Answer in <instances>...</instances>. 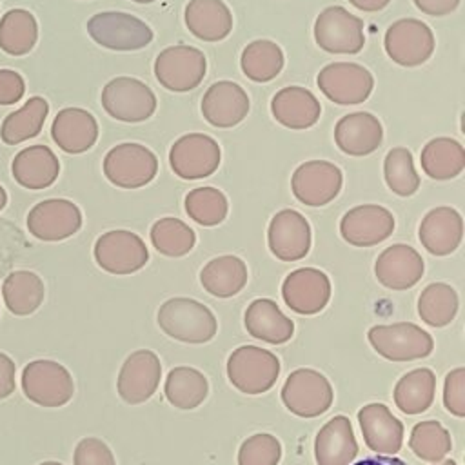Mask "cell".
I'll use <instances>...</instances> for the list:
<instances>
[{
	"label": "cell",
	"instance_id": "obj_6",
	"mask_svg": "<svg viewBox=\"0 0 465 465\" xmlns=\"http://www.w3.org/2000/svg\"><path fill=\"white\" fill-rule=\"evenodd\" d=\"M367 338L372 349L391 361L420 360L434 349L432 336L411 322L374 325L369 329Z\"/></svg>",
	"mask_w": 465,
	"mask_h": 465
},
{
	"label": "cell",
	"instance_id": "obj_56",
	"mask_svg": "<svg viewBox=\"0 0 465 465\" xmlns=\"http://www.w3.org/2000/svg\"><path fill=\"white\" fill-rule=\"evenodd\" d=\"M136 4H151V2H156V0H133Z\"/></svg>",
	"mask_w": 465,
	"mask_h": 465
},
{
	"label": "cell",
	"instance_id": "obj_32",
	"mask_svg": "<svg viewBox=\"0 0 465 465\" xmlns=\"http://www.w3.org/2000/svg\"><path fill=\"white\" fill-rule=\"evenodd\" d=\"M202 287L218 298H231L238 294L247 283V265L242 258L225 254L203 265L200 271Z\"/></svg>",
	"mask_w": 465,
	"mask_h": 465
},
{
	"label": "cell",
	"instance_id": "obj_13",
	"mask_svg": "<svg viewBox=\"0 0 465 465\" xmlns=\"http://www.w3.org/2000/svg\"><path fill=\"white\" fill-rule=\"evenodd\" d=\"M220 145L203 133H189L178 138L169 153V163L176 176L200 180L211 176L220 165Z\"/></svg>",
	"mask_w": 465,
	"mask_h": 465
},
{
	"label": "cell",
	"instance_id": "obj_2",
	"mask_svg": "<svg viewBox=\"0 0 465 465\" xmlns=\"http://www.w3.org/2000/svg\"><path fill=\"white\" fill-rule=\"evenodd\" d=\"M280 360L256 345L234 349L227 360L229 381L243 394L267 392L278 380Z\"/></svg>",
	"mask_w": 465,
	"mask_h": 465
},
{
	"label": "cell",
	"instance_id": "obj_51",
	"mask_svg": "<svg viewBox=\"0 0 465 465\" xmlns=\"http://www.w3.org/2000/svg\"><path fill=\"white\" fill-rule=\"evenodd\" d=\"M354 465H407L403 460L400 458H392V456H372V458H363L360 461H356Z\"/></svg>",
	"mask_w": 465,
	"mask_h": 465
},
{
	"label": "cell",
	"instance_id": "obj_42",
	"mask_svg": "<svg viewBox=\"0 0 465 465\" xmlns=\"http://www.w3.org/2000/svg\"><path fill=\"white\" fill-rule=\"evenodd\" d=\"M409 447L420 460L438 463L450 452L452 441L449 430L440 421L425 420L412 427Z\"/></svg>",
	"mask_w": 465,
	"mask_h": 465
},
{
	"label": "cell",
	"instance_id": "obj_11",
	"mask_svg": "<svg viewBox=\"0 0 465 465\" xmlns=\"http://www.w3.org/2000/svg\"><path fill=\"white\" fill-rule=\"evenodd\" d=\"M430 27L418 18H400L385 33V51L392 62L403 67H416L427 62L434 51Z\"/></svg>",
	"mask_w": 465,
	"mask_h": 465
},
{
	"label": "cell",
	"instance_id": "obj_23",
	"mask_svg": "<svg viewBox=\"0 0 465 465\" xmlns=\"http://www.w3.org/2000/svg\"><path fill=\"white\" fill-rule=\"evenodd\" d=\"M365 445L378 454H396L403 443V423L383 403H367L358 411Z\"/></svg>",
	"mask_w": 465,
	"mask_h": 465
},
{
	"label": "cell",
	"instance_id": "obj_46",
	"mask_svg": "<svg viewBox=\"0 0 465 465\" xmlns=\"http://www.w3.org/2000/svg\"><path fill=\"white\" fill-rule=\"evenodd\" d=\"M73 461L74 465H116L111 449L98 438L80 440L74 449Z\"/></svg>",
	"mask_w": 465,
	"mask_h": 465
},
{
	"label": "cell",
	"instance_id": "obj_45",
	"mask_svg": "<svg viewBox=\"0 0 465 465\" xmlns=\"http://www.w3.org/2000/svg\"><path fill=\"white\" fill-rule=\"evenodd\" d=\"M282 445L276 436L260 432L252 434L240 445L238 465H278Z\"/></svg>",
	"mask_w": 465,
	"mask_h": 465
},
{
	"label": "cell",
	"instance_id": "obj_36",
	"mask_svg": "<svg viewBox=\"0 0 465 465\" xmlns=\"http://www.w3.org/2000/svg\"><path fill=\"white\" fill-rule=\"evenodd\" d=\"M436 376L430 369L421 367L403 374L394 387V403L403 414H420L434 400Z\"/></svg>",
	"mask_w": 465,
	"mask_h": 465
},
{
	"label": "cell",
	"instance_id": "obj_8",
	"mask_svg": "<svg viewBox=\"0 0 465 465\" xmlns=\"http://www.w3.org/2000/svg\"><path fill=\"white\" fill-rule=\"evenodd\" d=\"M332 387L329 380L314 369H296L289 374L282 389V401L300 418H316L332 405Z\"/></svg>",
	"mask_w": 465,
	"mask_h": 465
},
{
	"label": "cell",
	"instance_id": "obj_52",
	"mask_svg": "<svg viewBox=\"0 0 465 465\" xmlns=\"http://www.w3.org/2000/svg\"><path fill=\"white\" fill-rule=\"evenodd\" d=\"M389 2H391V0H349V4H352L356 9H360V11H369V13L380 11V9L387 7Z\"/></svg>",
	"mask_w": 465,
	"mask_h": 465
},
{
	"label": "cell",
	"instance_id": "obj_41",
	"mask_svg": "<svg viewBox=\"0 0 465 465\" xmlns=\"http://www.w3.org/2000/svg\"><path fill=\"white\" fill-rule=\"evenodd\" d=\"M151 242L160 254L176 258L187 254L194 247L196 234L185 222L165 216L153 223Z\"/></svg>",
	"mask_w": 465,
	"mask_h": 465
},
{
	"label": "cell",
	"instance_id": "obj_27",
	"mask_svg": "<svg viewBox=\"0 0 465 465\" xmlns=\"http://www.w3.org/2000/svg\"><path fill=\"white\" fill-rule=\"evenodd\" d=\"M358 454V443L347 416L331 418L316 434L314 458L318 465H351Z\"/></svg>",
	"mask_w": 465,
	"mask_h": 465
},
{
	"label": "cell",
	"instance_id": "obj_35",
	"mask_svg": "<svg viewBox=\"0 0 465 465\" xmlns=\"http://www.w3.org/2000/svg\"><path fill=\"white\" fill-rule=\"evenodd\" d=\"M44 282L33 271H13L2 283V296L9 312L33 314L44 302Z\"/></svg>",
	"mask_w": 465,
	"mask_h": 465
},
{
	"label": "cell",
	"instance_id": "obj_21",
	"mask_svg": "<svg viewBox=\"0 0 465 465\" xmlns=\"http://www.w3.org/2000/svg\"><path fill=\"white\" fill-rule=\"evenodd\" d=\"M425 271L421 254L405 243H394L381 251L374 263V274L381 285L403 291L416 285Z\"/></svg>",
	"mask_w": 465,
	"mask_h": 465
},
{
	"label": "cell",
	"instance_id": "obj_10",
	"mask_svg": "<svg viewBox=\"0 0 465 465\" xmlns=\"http://www.w3.org/2000/svg\"><path fill=\"white\" fill-rule=\"evenodd\" d=\"M314 40L327 53L356 54L365 44L363 22L340 5L325 7L314 22Z\"/></svg>",
	"mask_w": 465,
	"mask_h": 465
},
{
	"label": "cell",
	"instance_id": "obj_25",
	"mask_svg": "<svg viewBox=\"0 0 465 465\" xmlns=\"http://www.w3.org/2000/svg\"><path fill=\"white\" fill-rule=\"evenodd\" d=\"M418 236L430 254L447 256L461 243L463 218L452 207H434L421 218Z\"/></svg>",
	"mask_w": 465,
	"mask_h": 465
},
{
	"label": "cell",
	"instance_id": "obj_24",
	"mask_svg": "<svg viewBox=\"0 0 465 465\" xmlns=\"http://www.w3.org/2000/svg\"><path fill=\"white\" fill-rule=\"evenodd\" d=\"M51 138L64 153H85L98 140L96 118L80 107L60 109L51 124Z\"/></svg>",
	"mask_w": 465,
	"mask_h": 465
},
{
	"label": "cell",
	"instance_id": "obj_49",
	"mask_svg": "<svg viewBox=\"0 0 465 465\" xmlns=\"http://www.w3.org/2000/svg\"><path fill=\"white\" fill-rule=\"evenodd\" d=\"M15 391V361L0 352V400L7 398Z\"/></svg>",
	"mask_w": 465,
	"mask_h": 465
},
{
	"label": "cell",
	"instance_id": "obj_31",
	"mask_svg": "<svg viewBox=\"0 0 465 465\" xmlns=\"http://www.w3.org/2000/svg\"><path fill=\"white\" fill-rule=\"evenodd\" d=\"M243 323L252 338L263 340L267 343H285L294 334V323L287 318L276 302L269 298H258L249 303Z\"/></svg>",
	"mask_w": 465,
	"mask_h": 465
},
{
	"label": "cell",
	"instance_id": "obj_17",
	"mask_svg": "<svg viewBox=\"0 0 465 465\" xmlns=\"http://www.w3.org/2000/svg\"><path fill=\"white\" fill-rule=\"evenodd\" d=\"M282 296L287 307L294 312L316 314L331 300V280L320 269L302 267L285 276Z\"/></svg>",
	"mask_w": 465,
	"mask_h": 465
},
{
	"label": "cell",
	"instance_id": "obj_37",
	"mask_svg": "<svg viewBox=\"0 0 465 465\" xmlns=\"http://www.w3.org/2000/svg\"><path fill=\"white\" fill-rule=\"evenodd\" d=\"M38 42V22L27 9H11L0 18V49L11 56L33 51Z\"/></svg>",
	"mask_w": 465,
	"mask_h": 465
},
{
	"label": "cell",
	"instance_id": "obj_26",
	"mask_svg": "<svg viewBox=\"0 0 465 465\" xmlns=\"http://www.w3.org/2000/svg\"><path fill=\"white\" fill-rule=\"evenodd\" d=\"M383 127L372 113L358 111L345 114L334 127V142L341 153L365 156L381 145Z\"/></svg>",
	"mask_w": 465,
	"mask_h": 465
},
{
	"label": "cell",
	"instance_id": "obj_19",
	"mask_svg": "<svg viewBox=\"0 0 465 465\" xmlns=\"http://www.w3.org/2000/svg\"><path fill=\"white\" fill-rule=\"evenodd\" d=\"M394 231V216L389 209L376 203L356 205L340 222L345 242L356 247H372L387 240Z\"/></svg>",
	"mask_w": 465,
	"mask_h": 465
},
{
	"label": "cell",
	"instance_id": "obj_44",
	"mask_svg": "<svg viewBox=\"0 0 465 465\" xmlns=\"http://www.w3.org/2000/svg\"><path fill=\"white\" fill-rule=\"evenodd\" d=\"M387 187L398 196H412L420 187V176L414 169L412 154L407 147H392L383 162Z\"/></svg>",
	"mask_w": 465,
	"mask_h": 465
},
{
	"label": "cell",
	"instance_id": "obj_48",
	"mask_svg": "<svg viewBox=\"0 0 465 465\" xmlns=\"http://www.w3.org/2000/svg\"><path fill=\"white\" fill-rule=\"evenodd\" d=\"M25 82L20 73L13 69H0V105H13L22 100Z\"/></svg>",
	"mask_w": 465,
	"mask_h": 465
},
{
	"label": "cell",
	"instance_id": "obj_33",
	"mask_svg": "<svg viewBox=\"0 0 465 465\" xmlns=\"http://www.w3.org/2000/svg\"><path fill=\"white\" fill-rule=\"evenodd\" d=\"M421 169L432 180H450L465 167V149L454 138H432L420 154Z\"/></svg>",
	"mask_w": 465,
	"mask_h": 465
},
{
	"label": "cell",
	"instance_id": "obj_1",
	"mask_svg": "<svg viewBox=\"0 0 465 465\" xmlns=\"http://www.w3.org/2000/svg\"><path fill=\"white\" fill-rule=\"evenodd\" d=\"M160 329L183 343H205L214 338L218 323L209 307L193 298H169L158 309Z\"/></svg>",
	"mask_w": 465,
	"mask_h": 465
},
{
	"label": "cell",
	"instance_id": "obj_12",
	"mask_svg": "<svg viewBox=\"0 0 465 465\" xmlns=\"http://www.w3.org/2000/svg\"><path fill=\"white\" fill-rule=\"evenodd\" d=\"M93 252L98 267L111 274L136 272L149 260L145 242L138 234L125 229L107 231L98 236Z\"/></svg>",
	"mask_w": 465,
	"mask_h": 465
},
{
	"label": "cell",
	"instance_id": "obj_50",
	"mask_svg": "<svg viewBox=\"0 0 465 465\" xmlns=\"http://www.w3.org/2000/svg\"><path fill=\"white\" fill-rule=\"evenodd\" d=\"M414 4L421 13L430 16H443L452 13L460 5V0H414Z\"/></svg>",
	"mask_w": 465,
	"mask_h": 465
},
{
	"label": "cell",
	"instance_id": "obj_43",
	"mask_svg": "<svg viewBox=\"0 0 465 465\" xmlns=\"http://www.w3.org/2000/svg\"><path fill=\"white\" fill-rule=\"evenodd\" d=\"M185 213L202 227H213L225 220L229 203L225 194L216 187H196L185 196Z\"/></svg>",
	"mask_w": 465,
	"mask_h": 465
},
{
	"label": "cell",
	"instance_id": "obj_34",
	"mask_svg": "<svg viewBox=\"0 0 465 465\" xmlns=\"http://www.w3.org/2000/svg\"><path fill=\"white\" fill-rule=\"evenodd\" d=\"M49 113V104L42 96H31L20 109L9 113L0 125V138L7 145L22 143L40 134Z\"/></svg>",
	"mask_w": 465,
	"mask_h": 465
},
{
	"label": "cell",
	"instance_id": "obj_16",
	"mask_svg": "<svg viewBox=\"0 0 465 465\" xmlns=\"http://www.w3.org/2000/svg\"><path fill=\"white\" fill-rule=\"evenodd\" d=\"M341 171L327 160L303 162L292 173L291 187L298 202L309 207H320L332 202L341 191Z\"/></svg>",
	"mask_w": 465,
	"mask_h": 465
},
{
	"label": "cell",
	"instance_id": "obj_3",
	"mask_svg": "<svg viewBox=\"0 0 465 465\" xmlns=\"http://www.w3.org/2000/svg\"><path fill=\"white\" fill-rule=\"evenodd\" d=\"M89 36L102 47L113 51H134L153 42V29L129 13L105 11L87 20Z\"/></svg>",
	"mask_w": 465,
	"mask_h": 465
},
{
	"label": "cell",
	"instance_id": "obj_28",
	"mask_svg": "<svg viewBox=\"0 0 465 465\" xmlns=\"http://www.w3.org/2000/svg\"><path fill=\"white\" fill-rule=\"evenodd\" d=\"M11 171L16 183L31 191H40L56 182L60 162L47 145H29L15 154Z\"/></svg>",
	"mask_w": 465,
	"mask_h": 465
},
{
	"label": "cell",
	"instance_id": "obj_15",
	"mask_svg": "<svg viewBox=\"0 0 465 465\" xmlns=\"http://www.w3.org/2000/svg\"><path fill=\"white\" fill-rule=\"evenodd\" d=\"M82 227V211L65 198H49L31 207L27 214L29 232L42 242H60Z\"/></svg>",
	"mask_w": 465,
	"mask_h": 465
},
{
	"label": "cell",
	"instance_id": "obj_55",
	"mask_svg": "<svg viewBox=\"0 0 465 465\" xmlns=\"http://www.w3.org/2000/svg\"><path fill=\"white\" fill-rule=\"evenodd\" d=\"M40 465H62L60 461H44V463H40Z\"/></svg>",
	"mask_w": 465,
	"mask_h": 465
},
{
	"label": "cell",
	"instance_id": "obj_30",
	"mask_svg": "<svg viewBox=\"0 0 465 465\" xmlns=\"http://www.w3.org/2000/svg\"><path fill=\"white\" fill-rule=\"evenodd\" d=\"M183 18L189 33L203 42L223 40L232 29V15L222 0H189Z\"/></svg>",
	"mask_w": 465,
	"mask_h": 465
},
{
	"label": "cell",
	"instance_id": "obj_18",
	"mask_svg": "<svg viewBox=\"0 0 465 465\" xmlns=\"http://www.w3.org/2000/svg\"><path fill=\"white\" fill-rule=\"evenodd\" d=\"M162 365L153 351L140 349L131 352L118 374V394L129 405L147 401L158 389Z\"/></svg>",
	"mask_w": 465,
	"mask_h": 465
},
{
	"label": "cell",
	"instance_id": "obj_7",
	"mask_svg": "<svg viewBox=\"0 0 465 465\" xmlns=\"http://www.w3.org/2000/svg\"><path fill=\"white\" fill-rule=\"evenodd\" d=\"M158 158L142 143L125 142L114 145L104 158L105 178L122 189H138L153 182Z\"/></svg>",
	"mask_w": 465,
	"mask_h": 465
},
{
	"label": "cell",
	"instance_id": "obj_47",
	"mask_svg": "<svg viewBox=\"0 0 465 465\" xmlns=\"http://www.w3.org/2000/svg\"><path fill=\"white\" fill-rule=\"evenodd\" d=\"M443 405L450 414L458 418L465 416V369L463 367H458L445 376Z\"/></svg>",
	"mask_w": 465,
	"mask_h": 465
},
{
	"label": "cell",
	"instance_id": "obj_4",
	"mask_svg": "<svg viewBox=\"0 0 465 465\" xmlns=\"http://www.w3.org/2000/svg\"><path fill=\"white\" fill-rule=\"evenodd\" d=\"M102 107L114 120L138 124L151 118L156 111L153 89L131 76H116L102 89Z\"/></svg>",
	"mask_w": 465,
	"mask_h": 465
},
{
	"label": "cell",
	"instance_id": "obj_22",
	"mask_svg": "<svg viewBox=\"0 0 465 465\" xmlns=\"http://www.w3.org/2000/svg\"><path fill=\"white\" fill-rule=\"evenodd\" d=\"M249 113V96L236 82L213 84L202 98V114L214 127H234Z\"/></svg>",
	"mask_w": 465,
	"mask_h": 465
},
{
	"label": "cell",
	"instance_id": "obj_29",
	"mask_svg": "<svg viewBox=\"0 0 465 465\" xmlns=\"http://www.w3.org/2000/svg\"><path fill=\"white\" fill-rule=\"evenodd\" d=\"M271 113L278 124L289 129H309L318 122L322 105L309 89L289 85L272 96Z\"/></svg>",
	"mask_w": 465,
	"mask_h": 465
},
{
	"label": "cell",
	"instance_id": "obj_5",
	"mask_svg": "<svg viewBox=\"0 0 465 465\" xmlns=\"http://www.w3.org/2000/svg\"><path fill=\"white\" fill-rule=\"evenodd\" d=\"M22 391L40 407H62L74 392L69 371L53 360H33L22 371Z\"/></svg>",
	"mask_w": 465,
	"mask_h": 465
},
{
	"label": "cell",
	"instance_id": "obj_54",
	"mask_svg": "<svg viewBox=\"0 0 465 465\" xmlns=\"http://www.w3.org/2000/svg\"><path fill=\"white\" fill-rule=\"evenodd\" d=\"M436 465H458L454 460H445V461H440V463H436Z\"/></svg>",
	"mask_w": 465,
	"mask_h": 465
},
{
	"label": "cell",
	"instance_id": "obj_40",
	"mask_svg": "<svg viewBox=\"0 0 465 465\" xmlns=\"http://www.w3.org/2000/svg\"><path fill=\"white\" fill-rule=\"evenodd\" d=\"M458 312V294L443 282L427 285L418 298V314L430 327L449 325Z\"/></svg>",
	"mask_w": 465,
	"mask_h": 465
},
{
	"label": "cell",
	"instance_id": "obj_38",
	"mask_svg": "<svg viewBox=\"0 0 465 465\" xmlns=\"http://www.w3.org/2000/svg\"><path fill=\"white\" fill-rule=\"evenodd\" d=\"M167 401L176 409H196L209 392L207 378L193 367H174L169 371L163 387Z\"/></svg>",
	"mask_w": 465,
	"mask_h": 465
},
{
	"label": "cell",
	"instance_id": "obj_20",
	"mask_svg": "<svg viewBox=\"0 0 465 465\" xmlns=\"http://www.w3.org/2000/svg\"><path fill=\"white\" fill-rule=\"evenodd\" d=\"M271 252L282 262H296L311 249V225L298 211H278L267 229Z\"/></svg>",
	"mask_w": 465,
	"mask_h": 465
},
{
	"label": "cell",
	"instance_id": "obj_39",
	"mask_svg": "<svg viewBox=\"0 0 465 465\" xmlns=\"http://www.w3.org/2000/svg\"><path fill=\"white\" fill-rule=\"evenodd\" d=\"M240 65L243 74L252 82H269L283 67V53L272 40H254L245 45Z\"/></svg>",
	"mask_w": 465,
	"mask_h": 465
},
{
	"label": "cell",
	"instance_id": "obj_14",
	"mask_svg": "<svg viewBox=\"0 0 465 465\" xmlns=\"http://www.w3.org/2000/svg\"><path fill=\"white\" fill-rule=\"evenodd\" d=\"M320 91L338 105H356L369 98L374 78L369 69L351 62H334L318 73Z\"/></svg>",
	"mask_w": 465,
	"mask_h": 465
},
{
	"label": "cell",
	"instance_id": "obj_9",
	"mask_svg": "<svg viewBox=\"0 0 465 465\" xmlns=\"http://www.w3.org/2000/svg\"><path fill=\"white\" fill-rule=\"evenodd\" d=\"M207 62L193 45H171L160 51L154 60V76L169 91L185 93L198 87L205 76Z\"/></svg>",
	"mask_w": 465,
	"mask_h": 465
},
{
	"label": "cell",
	"instance_id": "obj_53",
	"mask_svg": "<svg viewBox=\"0 0 465 465\" xmlns=\"http://www.w3.org/2000/svg\"><path fill=\"white\" fill-rule=\"evenodd\" d=\"M5 203H7V193H5V189L0 185V211L5 207Z\"/></svg>",
	"mask_w": 465,
	"mask_h": 465
}]
</instances>
